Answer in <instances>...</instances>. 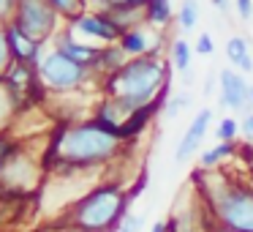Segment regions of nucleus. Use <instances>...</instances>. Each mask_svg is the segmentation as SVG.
Wrapping results in <instances>:
<instances>
[{
	"label": "nucleus",
	"instance_id": "obj_1",
	"mask_svg": "<svg viewBox=\"0 0 253 232\" xmlns=\"http://www.w3.org/2000/svg\"><path fill=\"white\" fill-rule=\"evenodd\" d=\"M123 139L104 128L98 120L71 123L66 128H57L55 139L49 145L52 170H84V167H98L120 156Z\"/></svg>",
	"mask_w": 253,
	"mask_h": 232
},
{
	"label": "nucleus",
	"instance_id": "obj_2",
	"mask_svg": "<svg viewBox=\"0 0 253 232\" xmlns=\"http://www.w3.org/2000/svg\"><path fill=\"white\" fill-rule=\"evenodd\" d=\"M166 82H169V66L164 63V58H131L120 71L106 77V96L126 110H139L161 101Z\"/></svg>",
	"mask_w": 253,
	"mask_h": 232
},
{
	"label": "nucleus",
	"instance_id": "obj_3",
	"mask_svg": "<svg viewBox=\"0 0 253 232\" xmlns=\"http://www.w3.org/2000/svg\"><path fill=\"white\" fill-rule=\"evenodd\" d=\"M128 202L131 197H126L120 186L104 183L71 205L68 227H74L77 232H112L120 227Z\"/></svg>",
	"mask_w": 253,
	"mask_h": 232
},
{
	"label": "nucleus",
	"instance_id": "obj_4",
	"mask_svg": "<svg viewBox=\"0 0 253 232\" xmlns=\"http://www.w3.org/2000/svg\"><path fill=\"white\" fill-rule=\"evenodd\" d=\"M215 221L237 232H253V186L223 177L215 191L207 194Z\"/></svg>",
	"mask_w": 253,
	"mask_h": 232
},
{
	"label": "nucleus",
	"instance_id": "obj_5",
	"mask_svg": "<svg viewBox=\"0 0 253 232\" xmlns=\"http://www.w3.org/2000/svg\"><path fill=\"white\" fill-rule=\"evenodd\" d=\"M90 71H93V68H87L79 60L68 58L66 52L57 50V47L49 52H44L41 60H39V77H41V82H44V88L52 90V93H68V90L82 88L90 79Z\"/></svg>",
	"mask_w": 253,
	"mask_h": 232
},
{
	"label": "nucleus",
	"instance_id": "obj_6",
	"mask_svg": "<svg viewBox=\"0 0 253 232\" xmlns=\"http://www.w3.org/2000/svg\"><path fill=\"white\" fill-rule=\"evenodd\" d=\"M57 19H60V14L52 8L49 0H17L11 22L17 25L25 36H30L33 41H41V44H44L46 39L55 36Z\"/></svg>",
	"mask_w": 253,
	"mask_h": 232
},
{
	"label": "nucleus",
	"instance_id": "obj_7",
	"mask_svg": "<svg viewBox=\"0 0 253 232\" xmlns=\"http://www.w3.org/2000/svg\"><path fill=\"white\" fill-rule=\"evenodd\" d=\"M3 82H6L8 90L17 96L22 110H25L28 101L30 104L39 101L46 90L44 82H41V77H39V63H14V66L8 68V74L3 77Z\"/></svg>",
	"mask_w": 253,
	"mask_h": 232
},
{
	"label": "nucleus",
	"instance_id": "obj_8",
	"mask_svg": "<svg viewBox=\"0 0 253 232\" xmlns=\"http://www.w3.org/2000/svg\"><path fill=\"white\" fill-rule=\"evenodd\" d=\"M68 30L71 33H82L87 39L104 41V44H117L120 41V28L115 25V19L104 11H93V14H79L77 19L68 22Z\"/></svg>",
	"mask_w": 253,
	"mask_h": 232
},
{
	"label": "nucleus",
	"instance_id": "obj_9",
	"mask_svg": "<svg viewBox=\"0 0 253 232\" xmlns=\"http://www.w3.org/2000/svg\"><path fill=\"white\" fill-rule=\"evenodd\" d=\"M218 88H220V107H226V110L240 112L251 104V85L234 68H223L218 74Z\"/></svg>",
	"mask_w": 253,
	"mask_h": 232
},
{
	"label": "nucleus",
	"instance_id": "obj_10",
	"mask_svg": "<svg viewBox=\"0 0 253 232\" xmlns=\"http://www.w3.org/2000/svg\"><path fill=\"white\" fill-rule=\"evenodd\" d=\"M153 25H139V28L128 30V33L120 36V41L117 44L123 47V52H126L128 58H147V55H158L161 44H164V36L161 33H153Z\"/></svg>",
	"mask_w": 253,
	"mask_h": 232
},
{
	"label": "nucleus",
	"instance_id": "obj_11",
	"mask_svg": "<svg viewBox=\"0 0 253 232\" xmlns=\"http://www.w3.org/2000/svg\"><path fill=\"white\" fill-rule=\"evenodd\" d=\"M210 120H212V110H199V112H196V117L191 120L185 137L180 139V145H177V150H174V161H177V164L188 161V159H191V156L199 150V145L204 142V137H207Z\"/></svg>",
	"mask_w": 253,
	"mask_h": 232
},
{
	"label": "nucleus",
	"instance_id": "obj_12",
	"mask_svg": "<svg viewBox=\"0 0 253 232\" xmlns=\"http://www.w3.org/2000/svg\"><path fill=\"white\" fill-rule=\"evenodd\" d=\"M33 164H30V156L25 153V150L17 148V153L8 159L6 170H3V175H0V183L8 188V191H28L30 186H33Z\"/></svg>",
	"mask_w": 253,
	"mask_h": 232
},
{
	"label": "nucleus",
	"instance_id": "obj_13",
	"mask_svg": "<svg viewBox=\"0 0 253 232\" xmlns=\"http://www.w3.org/2000/svg\"><path fill=\"white\" fill-rule=\"evenodd\" d=\"M6 36H8L14 63H39L41 60V41H33L30 36H25L14 22L6 25Z\"/></svg>",
	"mask_w": 253,
	"mask_h": 232
},
{
	"label": "nucleus",
	"instance_id": "obj_14",
	"mask_svg": "<svg viewBox=\"0 0 253 232\" xmlns=\"http://www.w3.org/2000/svg\"><path fill=\"white\" fill-rule=\"evenodd\" d=\"M55 47H57V50H63L68 58L79 60L82 66L93 68V71H95V66H98L101 47H95V44H79V41H74V36L68 33V30H63V33L57 36V44Z\"/></svg>",
	"mask_w": 253,
	"mask_h": 232
},
{
	"label": "nucleus",
	"instance_id": "obj_15",
	"mask_svg": "<svg viewBox=\"0 0 253 232\" xmlns=\"http://www.w3.org/2000/svg\"><path fill=\"white\" fill-rule=\"evenodd\" d=\"M161 107V101H155V104H147V107H139V110H133L131 115L126 117V123H123V128H120V137L123 139H131V137H136V134H142L144 128H147V123L153 120V115H155V110Z\"/></svg>",
	"mask_w": 253,
	"mask_h": 232
},
{
	"label": "nucleus",
	"instance_id": "obj_16",
	"mask_svg": "<svg viewBox=\"0 0 253 232\" xmlns=\"http://www.w3.org/2000/svg\"><path fill=\"white\" fill-rule=\"evenodd\" d=\"M128 63V55L123 52V47L120 44H106V47H101V55H98V66H95V71H101V74H115V71H120L123 66Z\"/></svg>",
	"mask_w": 253,
	"mask_h": 232
},
{
	"label": "nucleus",
	"instance_id": "obj_17",
	"mask_svg": "<svg viewBox=\"0 0 253 232\" xmlns=\"http://www.w3.org/2000/svg\"><path fill=\"white\" fill-rule=\"evenodd\" d=\"M226 58H229V63H234L240 71H253V58L251 52H248V39H242V36H231L229 41H226Z\"/></svg>",
	"mask_w": 253,
	"mask_h": 232
},
{
	"label": "nucleus",
	"instance_id": "obj_18",
	"mask_svg": "<svg viewBox=\"0 0 253 232\" xmlns=\"http://www.w3.org/2000/svg\"><path fill=\"white\" fill-rule=\"evenodd\" d=\"M171 17H174L171 0H150L147 6H144V22L158 28V30H164L171 22Z\"/></svg>",
	"mask_w": 253,
	"mask_h": 232
},
{
	"label": "nucleus",
	"instance_id": "obj_19",
	"mask_svg": "<svg viewBox=\"0 0 253 232\" xmlns=\"http://www.w3.org/2000/svg\"><path fill=\"white\" fill-rule=\"evenodd\" d=\"M191 63H193V47L185 39H174L171 41V66L180 74H191Z\"/></svg>",
	"mask_w": 253,
	"mask_h": 232
},
{
	"label": "nucleus",
	"instance_id": "obj_20",
	"mask_svg": "<svg viewBox=\"0 0 253 232\" xmlns=\"http://www.w3.org/2000/svg\"><path fill=\"white\" fill-rule=\"evenodd\" d=\"M22 110L17 101V96L8 90V85L0 79V131H6V126L11 123V117L17 115V112Z\"/></svg>",
	"mask_w": 253,
	"mask_h": 232
},
{
	"label": "nucleus",
	"instance_id": "obj_21",
	"mask_svg": "<svg viewBox=\"0 0 253 232\" xmlns=\"http://www.w3.org/2000/svg\"><path fill=\"white\" fill-rule=\"evenodd\" d=\"M234 148H237L234 142H218L212 150H204V153L199 156V167H202V170H212L215 164H220L223 159H229V156L234 153Z\"/></svg>",
	"mask_w": 253,
	"mask_h": 232
},
{
	"label": "nucleus",
	"instance_id": "obj_22",
	"mask_svg": "<svg viewBox=\"0 0 253 232\" xmlns=\"http://www.w3.org/2000/svg\"><path fill=\"white\" fill-rule=\"evenodd\" d=\"M199 3L196 0H182V6H180V14H177V19H180V28L185 30H193L196 28V22H199Z\"/></svg>",
	"mask_w": 253,
	"mask_h": 232
},
{
	"label": "nucleus",
	"instance_id": "obj_23",
	"mask_svg": "<svg viewBox=\"0 0 253 232\" xmlns=\"http://www.w3.org/2000/svg\"><path fill=\"white\" fill-rule=\"evenodd\" d=\"M49 3L60 17H66L68 22H71L79 14H84V3H87V0H49Z\"/></svg>",
	"mask_w": 253,
	"mask_h": 232
},
{
	"label": "nucleus",
	"instance_id": "obj_24",
	"mask_svg": "<svg viewBox=\"0 0 253 232\" xmlns=\"http://www.w3.org/2000/svg\"><path fill=\"white\" fill-rule=\"evenodd\" d=\"M11 66H14V55H11V47H8L6 25H0V79L6 77Z\"/></svg>",
	"mask_w": 253,
	"mask_h": 232
},
{
	"label": "nucleus",
	"instance_id": "obj_25",
	"mask_svg": "<svg viewBox=\"0 0 253 232\" xmlns=\"http://www.w3.org/2000/svg\"><path fill=\"white\" fill-rule=\"evenodd\" d=\"M95 6V11H115V8H144L150 3V0H93Z\"/></svg>",
	"mask_w": 253,
	"mask_h": 232
},
{
	"label": "nucleus",
	"instance_id": "obj_26",
	"mask_svg": "<svg viewBox=\"0 0 253 232\" xmlns=\"http://www.w3.org/2000/svg\"><path fill=\"white\" fill-rule=\"evenodd\" d=\"M191 104V93H177V96H171L169 101L164 104V117L166 120H174L177 115H180L185 107Z\"/></svg>",
	"mask_w": 253,
	"mask_h": 232
},
{
	"label": "nucleus",
	"instance_id": "obj_27",
	"mask_svg": "<svg viewBox=\"0 0 253 232\" xmlns=\"http://www.w3.org/2000/svg\"><path fill=\"white\" fill-rule=\"evenodd\" d=\"M237 131H240V123H237L234 117H223V120L218 123V128H215V137H218L220 142H234Z\"/></svg>",
	"mask_w": 253,
	"mask_h": 232
},
{
	"label": "nucleus",
	"instance_id": "obj_28",
	"mask_svg": "<svg viewBox=\"0 0 253 232\" xmlns=\"http://www.w3.org/2000/svg\"><path fill=\"white\" fill-rule=\"evenodd\" d=\"M14 153H17V142H14L6 131H0V175H3V170H6L8 159H11Z\"/></svg>",
	"mask_w": 253,
	"mask_h": 232
},
{
	"label": "nucleus",
	"instance_id": "obj_29",
	"mask_svg": "<svg viewBox=\"0 0 253 232\" xmlns=\"http://www.w3.org/2000/svg\"><path fill=\"white\" fill-rule=\"evenodd\" d=\"M144 227V216H133V213H126L117 227V232H139Z\"/></svg>",
	"mask_w": 253,
	"mask_h": 232
},
{
	"label": "nucleus",
	"instance_id": "obj_30",
	"mask_svg": "<svg viewBox=\"0 0 253 232\" xmlns=\"http://www.w3.org/2000/svg\"><path fill=\"white\" fill-rule=\"evenodd\" d=\"M193 52H199V55H212V52H215L212 36H210V33H199V39H196V47H193Z\"/></svg>",
	"mask_w": 253,
	"mask_h": 232
},
{
	"label": "nucleus",
	"instance_id": "obj_31",
	"mask_svg": "<svg viewBox=\"0 0 253 232\" xmlns=\"http://www.w3.org/2000/svg\"><path fill=\"white\" fill-rule=\"evenodd\" d=\"M17 8V0H0V25H8Z\"/></svg>",
	"mask_w": 253,
	"mask_h": 232
},
{
	"label": "nucleus",
	"instance_id": "obj_32",
	"mask_svg": "<svg viewBox=\"0 0 253 232\" xmlns=\"http://www.w3.org/2000/svg\"><path fill=\"white\" fill-rule=\"evenodd\" d=\"M234 6H237V14H240L242 22H248L253 17V0H234Z\"/></svg>",
	"mask_w": 253,
	"mask_h": 232
},
{
	"label": "nucleus",
	"instance_id": "obj_33",
	"mask_svg": "<svg viewBox=\"0 0 253 232\" xmlns=\"http://www.w3.org/2000/svg\"><path fill=\"white\" fill-rule=\"evenodd\" d=\"M242 134H245V139H251L253 142V115H245V120H242Z\"/></svg>",
	"mask_w": 253,
	"mask_h": 232
},
{
	"label": "nucleus",
	"instance_id": "obj_34",
	"mask_svg": "<svg viewBox=\"0 0 253 232\" xmlns=\"http://www.w3.org/2000/svg\"><path fill=\"white\" fill-rule=\"evenodd\" d=\"M215 3V8H218L220 14H229V8L234 6V0H212Z\"/></svg>",
	"mask_w": 253,
	"mask_h": 232
},
{
	"label": "nucleus",
	"instance_id": "obj_35",
	"mask_svg": "<svg viewBox=\"0 0 253 232\" xmlns=\"http://www.w3.org/2000/svg\"><path fill=\"white\" fill-rule=\"evenodd\" d=\"M204 232H237V230H229V227H223V224H218V221H215V224L207 227Z\"/></svg>",
	"mask_w": 253,
	"mask_h": 232
},
{
	"label": "nucleus",
	"instance_id": "obj_36",
	"mask_svg": "<svg viewBox=\"0 0 253 232\" xmlns=\"http://www.w3.org/2000/svg\"><path fill=\"white\" fill-rule=\"evenodd\" d=\"M166 230H169V224H166V221H158V224H153L150 232H166Z\"/></svg>",
	"mask_w": 253,
	"mask_h": 232
},
{
	"label": "nucleus",
	"instance_id": "obj_37",
	"mask_svg": "<svg viewBox=\"0 0 253 232\" xmlns=\"http://www.w3.org/2000/svg\"><path fill=\"white\" fill-rule=\"evenodd\" d=\"M251 104H253V85H251Z\"/></svg>",
	"mask_w": 253,
	"mask_h": 232
},
{
	"label": "nucleus",
	"instance_id": "obj_38",
	"mask_svg": "<svg viewBox=\"0 0 253 232\" xmlns=\"http://www.w3.org/2000/svg\"><path fill=\"white\" fill-rule=\"evenodd\" d=\"M251 186H253V183H251Z\"/></svg>",
	"mask_w": 253,
	"mask_h": 232
}]
</instances>
